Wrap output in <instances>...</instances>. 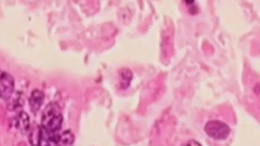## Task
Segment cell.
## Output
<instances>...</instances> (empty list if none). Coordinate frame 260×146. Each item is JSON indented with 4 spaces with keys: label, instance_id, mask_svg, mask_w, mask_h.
<instances>
[{
    "label": "cell",
    "instance_id": "cell-4",
    "mask_svg": "<svg viewBox=\"0 0 260 146\" xmlns=\"http://www.w3.org/2000/svg\"><path fill=\"white\" fill-rule=\"evenodd\" d=\"M74 139V135L72 131L66 130L61 133L50 136L45 146H72Z\"/></svg>",
    "mask_w": 260,
    "mask_h": 146
},
{
    "label": "cell",
    "instance_id": "cell-3",
    "mask_svg": "<svg viewBox=\"0 0 260 146\" xmlns=\"http://www.w3.org/2000/svg\"><path fill=\"white\" fill-rule=\"evenodd\" d=\"M15 89V80L9 73L0 70V98L9 100Z\"/></svg>",
    "mask_w": 260,
    "mask_h": 146
},
{
    "label": "cell",
    "instance_id": "cell-8",
    "mask_svg": "<svg viewBox=\"0 0 260 146\" xmlns=\"http://www.w3.org/2000/svg\"><path fill=\"white\" fill-rule=\"evenodd\" d=\"M182 146H202L198 142L195 140H190L185 144H184Z\"/></svg>",
    "mask_w": 260,
    "mask_h": 146
},
{
    "label": "cell",
    "instance_id": "cell-1",
    "mask_svg": "<svg viewBox=\"0 0 260 146\" xmlns=\"http://www.w3.org/2000/svg\"><path fill=\"white\" fill-rule=\"evenodd\" d=\"M63 117L59 105L51 102L44 109L41 118V126L48 134L53 135L61 129Z\"/></svg>",
    "mask_w": 260,
    "mask_h": 146
},
{
    "label": "cell",
    "instance_id": "cell-7",
    "mask_svg": "<svg viewBox=\"0 0 260 146\" xmlns=\"http://www.w3.org/2000/svg\"><path fill=\"white\" fill-rule=\"evenodd\" d=\"M42 138V130L39 126H34L31 130L29 140L32 146H40Z\"/></svg>",
    "mask_w": 260,
    "mask_h": 146
},
{
    "label": "cell",
    "instance_id": "cell-6",
    "mask_svg": "<svg viewBox=\"0 0 260 146\" xmlns=\"http://www.w3.org/2000/svg\"><path fill=\"white\" fill-rule=\"evenodd\" d=\"M15 122L16 126L23 134L27 132L30 129V117L25 112H21L16 116Z\"/></svg>",
    "mask_w": 260,
    "mask_h": 146
},
{
    "label": "cell",
    "instance_id": "cell-2",
    "mask_svg": "<svg viewBox=\"0 0 260 146\" xmlns=\"http://www.w3.org/2000/svg\"><path fill=\"white\" fill-rule=\"evenodd\" d=\"M205 131L209 137L221 140L228 138L231 129L227 124L222 121L212 120L206 124Z\"/></svg>",
    "mask_w": 260,
    "mask_h": 146
},
{
    "label": "cell",
    "instance_id": "cell-5",
    "mask_svg": "<svg viewBox=\"0 0 260 146\" xmlns=\"http://www.w3.org/2000/svg\"><path fill=\"white\" fill-rule=\"evenodd\" d=\"M44 93L39 89L34 90L29 99V105L32 112L36 114L43 103Z\"/></svg>",
    "mask_w": 260,
    "mask_h": 146
}]
</instances>
